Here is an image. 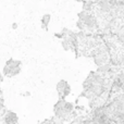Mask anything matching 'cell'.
I'll list each match as a JSON object with an SVG mask.
<instances>
[{"label":"cell","instance_id":"cell-1","mask_svg":"<svg viewBox=\"0 0 124 124\" xmlns=\"http://www.w3.org/2000/svg\"><path fill=\"white\" fill-rule=\"evenodd\" d=\"M77 15H78L79 21L83 22L84 26H85V31H88V32H94V31H96L97 28L99 27L98 20H97V17L95 16L92 12L82 10Z\"/></svg>","mask_w":124,"mask_h":124},{"label":"cell","instance_id":"cell-2","mask_svg":"<svg viewBox=\"0 0 124 124\" xmlns=\"http://www.w3.org/2000/svg\"><path fill=\"white\" fill-rule=\"evenodd\" d=\"M73 110H74L73 103L68 102L65 99H60L54 105V113L58 119H65L72 113Z\"/></svg>","mask_w":124,"mask_h":124},{"label":"cell","instance_id":"cell-3","mask_svg":"<svg viewBox=\"0 0 124 124\" xmlns=\"http://www.w3.org/2000/svg\"><path fill=\"white\" fill-rule=\"evenodd\" d=\"M22 70V62L14 59H10L6 62V65L3 66V76L6 77H13L16 76L21 73Z\"/></svg>","mask_w":124,"mask_h":124},{"label":"cell","instance_id":"cell-4","mask_svg":"<svg viewBox=\"0 0 124 124\" xmlns=\"http://www.w3.org/2000/svg\"><path fill=\"white\" fill-rule=\"evenodd\" d=\"M56 88H57V93H58L60 99H64L68 95H70V93H71L70 85H69V83L66 81H64V79H61L60 82H58Z\"/></svg>","mask_w":124,"mask_h":124},{"label":"cell","instance_id":"cell-5","mask_svg":"<svg viewBox=\"0 0 124 124\" xmlns=\"http://www.w3.org/2000/svg\"><path fill=\"white\" fill-rule=\"evenodd\" d=\"M17 120H19V118H17L16 113H14L12 111L7 112L6 116H4V122H6V124H16Z\"/></svg>","mask_w":124,"mask_h":124},{"label":"cell","instance_id":"cell-6","mask_svg":"<svg viewBox=\"0 0 124 124\" xmlns=\"http://www.w3.org/2000/svg\"><path fill=\"white\" fill-rule=\"evenodd\" d=\"M40 21H41V27H43L44 30H48V25H49L50 21H51V15L46 13V14L43 15Z\"/></svg>","mask_w":124,"mask_h":124},{"label":"cell","instance_id":"cell-7","mask_svg":"<svg viewBox=\"0 0 124 124\" xmlns=\"http://www.w3.org/2000/svg\"><path fill=\"white\" fill-rule=\"evenodd\" d=\"M12 28H13V30L17 28V24H16V23H13V24H12Z\"/></svg>","mask_w":124,"mask_h":124},{"label":"cell","instance_id":"cell-8","mask_svg":"<svg viewBox=\"0 0 124 124\" xmlns=\"http://www.w3.org/2000/svg\"><path fill=\"white\" fill-rule=\"evenodd\" d=\"M2 75H3V74H1V73H0V82L3 81V76H2Z\"/></svg>","mask_w":124,"mask_h":124}]
</instances>
